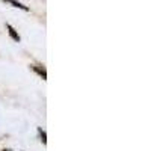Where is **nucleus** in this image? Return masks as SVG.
<instances>
[{
    "label": "nucleus",
    "instance_id": "nucleus-3",
    "mask_svg": "<svg viewBox=\"0 0 151 151\" xmlns=\"http://www.w3.org/2000/svg\"><path fill=\"white\" fill-rule=\"evenodd\" d=\"M32 70H33L35 73H38V74H40V76H41V77H42L44 80L47 79V73H45V70H44V68H40L38 65H32Z\"/></svg>",
    "mask_w": 151,
    "mask_h": 151
},
{
    "label": "nucleus",
    "instance_id": "nucleus-5",
    "mask_svg": "<svg viewBox=\"0 0 151 151\" xmlns=\"http://www.w3.org/2000/svg\"><path fill=\"white\" fill-rule=\"evenodd\" d=\"M3 151H11V150H3Z\"/></svg>",
    "mask_w": 151,
    "mask_h": 151
},
{
    "label": "nucleus",
    "instance_id": "nucleus-4",
    "mask_svg": "<svg viewBox=\"0 0 151 151\" xmlns=\"http://www.w3.org/2000/svg\"><path fill=\"white\" fill-rule=\"evenodd\" d=\"M38 132H40V136H41V141H42V144L45 145V144H47V134H45V132H44L42 129H38Z\"/></svg>",
    "mask_w": 151,
    "mask_h": 151
},
{
    "label": "nucleus",
    "instance_id": "nucleus-1",
    "mask_svg": "<svg viewBox=\"0 0 151 151\" xmlns=\"http://www.w3.org/2000/svg\"><path fill=\"white\" fill-rule=\"evenodd\" d=\"M6 29H8V33H9V36L12 38V40H14L15 42H20V40H21L20 35H18V32H17L14 27L11 26V24H6Z\"/></svg>",
    "mask_w": 151,
    "mask_h": 151
},
{
    "label": "nucleus",
    "instance_id": "nucleus-2",
    "mask_svg": "<svg viewBox=\"0 0 151 151\" xmlns=\"http://www.w3.org/2000/svg\"><path fill=\"white\" fill-rule=\"evenodd\" d=\"M3 2H6V3H11L14 8H18V9H23V11H29V8L27 6H24L23 3H20V2H17V0H3Z\"/></svg>",
    "mask_w": 151,
    "mask_h": 151
}]
</instances>
